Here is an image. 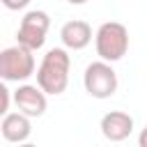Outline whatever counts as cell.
<instances>
[{"instance_id":"obj_11","label":"cell","mask_w":147,"mask_h":147,"mask_svg":"<svg viewBox=\"0 0 147 147\" xmlns=\"http://www.w3.org/2000/svg\"><path fill=\"white\" fill-rule=\"evenodd\" d=\"M0 96H2V106H0V113H2V115H7V113H9V90H7L5 85L0 87Z\"/></svg>"},{"instance_id":"obj_10","label":"cell","mask_w":147,"mask_h":147,"mask_svg":"<svg viewBox=\"0 0 147 147\" xmlns=\"http://www.w3.org/2000/svg\"><path fill=\"white\" fill-rule=\"evenodd\" d=\"M2 5L11 11H18V9H25L30 5V0H2Z\"/></svg>"},{"instance_id":"obj_3","label":"cell","mask_w":147,"mask_h":147,"mask_svg":"<svg viewBox=\"0 0 147 147\" xmlns=\"http://www.w3.org/2000/svg\"><path fill=\"white\" fill-rule=\"evenodd\" d=\"M32 53L34 51L23 46V44L5 48L0 53V76H2V80H7V83L28 80L34 74V55Z\"/></svg>"},{"instance_id":"obj_13","label":"cell","mask_w":147,"mask_h":147,"mask_svg":"<svg viewBox=\"0 0 147 147\" xmlns=\"http://www.w3.org/2000/svg\"><path fill=\"white\" fill-rule=\"evenodd\" d=\"M67 2H69V5H85L87 0H67Z\"/></svg>"},{"instance_id":"obj_8","label":"cell","mask_w":147,"mask_h":147,"mask_svg":"<svg viewBox=\"0 0 147 147\" xmlns=\"http://www.w3.org/2000/svg\"><path fill=\"white\" fill-rule=\"evenodd\" d=\"M0 133L7 142H25L32 133V124H30V117L25 113H7L2 115V122H0Z\"/></svg>"},{"instance_id":"obj_5","label":"cell","mask_w":147,"mask_h":147,"mask_svg":"<svg viewBox=\"0 0 147 147\" xmlns=\"http://www.w3.org/2000/svg\"><path fill=\"white\" fill-rule=\"evenodd\" d=\"M48 28H51L48 14L41 11V9H32L21 18V25H18V32H16V41L28 46V48H32V51H39L44 46V41H46Z\"/></svg>"},{"instance_id":"obj_7","label":"cell","mask_w":147,"mask_h":147,"mask_svg":"<svg viewBox=\"0 0 147 147\" xmlns=\"http://www.w3.org/2000/svg\"><path fill=\"white\" fill-rule=\"evenodd\" d=\"M133 131V117L124 110H110L101 117V133L110 142H122Z\"/></svg>"},{"instance_id":"obj_1","label":"cell","mask_w":147,"mask_h":147,"mask_svg":"<svg viewBox=\"0 0 147 147\" xmlns=\"http://www.w3.org/2000/svg\"><path fill=\"white\" fill-rule=\"evenodd\" d=\"M69 69H71V57L67 48H51L37 69V85L46 94L57 96L69 85Z\"/></svg>"},{"instance_id":"obj_2","label":"cell","mask_w":147,"mask_h":147,"mask_svg":"<svg viewBox=\"0 0 147 147\" xmlns=\"http://www.w3.org/2000/svg\"><path fill=\"white\" fill-rule=\"evenodd\" d=\"M94 46H96V55L106 62H117L126 55L129 51V30L124 23L117 21H106L99 25L96 34H94Z\"/></svg>"},{"instance_id":"obj_4","label":"cell","mask_w":147,"mask_h":147,"mask_svg":"<svg viewBox=\"0 0 147 147\" xmlns=\"http://www.w3.org/2000/svg\"><path fill=\"white\" fill-rule=\"evenodd\" d=\"M83 85H85V92L90 96H94V99H108V96H113L117 92V74L110 67V62L96 60V62H90L85 67Z\"/></svg>"},{"instance_id":"obj_6","label":"cell","mask_w":147,"mask_h":147,"mask_svg":"<svg viewBox=\"0 0 147 147\" xmlns=\"http://www.w3.org/2000/svg\"><path fill=\"white\" fill-rule=\"evenodd\" d=\"M14 103L28 117H41L48 106L46 92L39 85H18V90L14 92Z\"/></svg>"},{"instance_id":"obj_9","label":"cell","mask_w":147,"mask_h":147,"mask_svg":"<svg viewBox=\"0 0 147 147\" xmlns=\"http://www.w3.org/2000/svg\"><path fill=\"white\" fill-rule=\"evenodd\" d=\"M60 39H62L64 48L80 51L92 41V28L85 21H67L60 30Z\"/></svg>"},{"instance_id":"obj_12","label":"cell","mask_w":147,"mask_h":147,"mask_svg":"<svg viewBox=\"0 0 147 147\" xmlns=\"http://www.w3.org/2000/svg\"><path fill=\"white\" fill-rule=\"evenodd\" d=\"M138 145H140V147H147V126L140 131V136H138Z\"/></svg>"}]
</instances>
